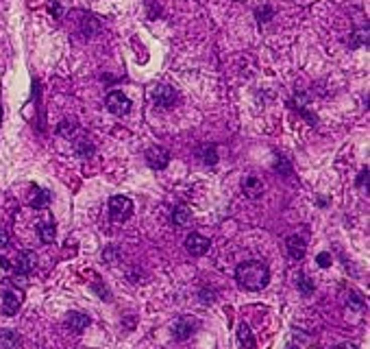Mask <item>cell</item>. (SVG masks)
<instances>
[{"label": "cell", "mask_w": 370, "mask_h": 349, "mask_svg": "<svg viewBox=\"0 0 370 349\" xmlns=\"http://www.w3.org/2000/svg\"><path fill=\"white\" fill-rule=\"evenodd\" d=\"M235 280L237 284L246 291H263L270 282V268L266 262L261 260H248L242 262L235 268Z\"/></svg>", "instance_id": "obj_1"}, {"label": "cell", "mask_w": 370, "mask_h": 349, "mask_svg": "<svg viewBox=\"0 0 370 349\" xmlns=\"http://www.w3.org/2000/svg\"><path fill=\"white\" fill-rule=\"evenodd\" d=\"M109 214L114 221H127L131 214H133V201L129 196H111L109 199Z\"/></svg>", "instance_id": "obj_2"}, {"label": "cell", "mask_w": 370, "mask_h": 349, "mask_svg": "<svg viewBox=\"0 0 370 349\" xmlns=\"http://www.w3.org/2000/svg\"><path fill=\"white\" fill-rule=\"evenodd\" d=\"M105 107H107L114 116H124L131 111V101L127 96L122 94V92H109L107 94V101H105Z\"/></svg>", "instance_id": "obj_3"}, {"label": "cell", "mask_w": 370, "mask_h": 349, "mask_svg": "<svg viewBox=\"0 0 370 349\" xmlns=\"http://www.w3.org/2000/svg\"><path fill=\"white\" fill-rule=\"evenodd\" d=\"M22 291H16V288H9V291H5L3 295V314L5 317H13V314H18V310L22 308Z\"/></svg>", "instance_id": "obj_4"}, {"label": "cell", "mask_w": 370, "mask_h": 349, "mask_svg": "<svg viewBox=\"0 0 370 349\" xmlns=\"http://www.w3.org/2000/svg\"><path fill=\"white\" fill-rule=\"evenodd\" d=\"M150 98H153V103L159 105V107H174L176 92L172 88H168V85H155V88L150 90Z\"/></svg>", "instance_id": "obj_5"}, {"label": "cell", "mask_w": 370, "mask_h": 349, "mask_svg": "<svg viewBox=\"0 0 370 349\" xmlns=\"http://www.w3.org/2000/svg\"><path fill=\"white\" fill-rule=\"evenodd\" d=\"M146 162L150 168L155 170H163L170 164V153L163 147H150L146 151Z\"/></svg>", "instance_id": "obj_6"}, {"label": "cell", "mask_w": 370, "mask_h": 349, "mask_svg": "<svg viewBox=\"0 0 370 349\" xmlns=\"http://www.w3.org/2000/svg\"><path fill=\"white\" fill-rule=\"evenodd\" d=\"M209 247H211V242L205 238V236H201V234H190L188 238H185V249H188V253H192V255H205L209 251Z\"/></svg>", "instance_id": "obj_7"}, {"label": "cell", "mask_w": 370, "mask_h": 349, "mask_svg": "<svg viewBox=\"0 0 370 349\" xmlns=\"http://www.w3.org/2000/svg\"><path fill=\"white\" fill-rule=\"evenodd\" d=\"M35 262H37V258L33 251H20L16 258V264H13V271L18 275H29L33 268H35Z\"/></svg>", "instance_id": "obj_8"}, {"label": "cell", "mask_w": 370, "mask_h": 349, "mask_svg": "<svg viewBox=\"0 0 370 349\" xmlns=\"http://www.w3.org/2000/svg\"><path fill=\"white\" fill-rule=\"evenodd\" d=\"M286 247H288V253L292 260H303L305 258V251H307V245L301 236H290L286 240Z\"/></svg>", "instance_id": "obj_9"}, {"label": "cell", "mask_w": 370, "mask_h": 349, "mask_svg": "<svg viewBox=\"0 0 370 349\" xmlns=\"http://www.w3.org/2000/svg\"><path fill=\"white\" fill-rule=\"evenodd\" d=\"M194 327H196V321L183 317V319H179V321L174 323L172 334H174L176 340H188V338L192 336V332H194Z\"/></svg>", "instance_id": "obj_10"}, {"label": "cell", "mask_w": 370, "mask_h": 349, "mask_svg": "<svg viewBox=\"0 0 370 349\" xmlns=\"http://www.w3.org/2000/svg\"><path fill=\"white\" fill-rule=\"evenodd\" d=\"M72 149H74V153L78 155V157H83V160H87V157H91L94 155V144L89 142V137L87 135H78V137H74V142H72Z\"/></svg>", "instance_id": "obj_11"}, {"label": "cell", "mask_w": 370, "mask_h": 349, "mask_svg": "<svg viewBox=\"0 0 370 349\" xmlns=\"http://www.w3.org/2000/svg\"><path fill=\"white\" fill-rule=\"evenodd\" d=\"M242 190L248 199H259L263 194V183H261V179H257V177H246V179L242 181Z\"/></svg>", "instance_id": "obj_12"}, {"label": "cell", "mask_w": 370, "mask_h": 349, "mask_svg": "<svg viewBox=\"0 0 370 349\" xmlns=\"http://www.w3.org/2000/svg\"><path fill=\"white\" fill-rule=\"evenodd\" d=\"M65 325H68L72 332L81 334L85 327L89 325V317H87V314H83V312H72L68 317V321H65Z\"/></svg>", "instance_id": "obj_13"}, {"label": "cell", "mask_w": 370, "mask_h": 349, "mask_svg": "<svg viewBox=\"0 0 370 349\" xmlns=\"http://www.w3.org/2000/svg\"><path fill=\"white\" fill-rule=\"evenodd\" d=\"M237 343H240L242 349H255V338H253V332H250V327L246 323H240L237 327Z\"/></svg>", "instance_id": "obj_14"}, {"label": "cell", "mask_w": 370, "mask_h": 349, "mask_svg": "<svg viewBox=\"0 0 370 349\" xmlns=\"http://www.w3.org/2000/svg\"><path fill=\"white\" fill-rule=\"evenodd\" d=\"M22 338L18 336V332L13 330H0V349H16Z\"/></svg>", "instance_id": "obj_15"}, {"label": "cell", "mask_w": 370, "mask_h": 349, "mask_svg": "<svg viewBox=\"0 0 370 349\" xmlns=\"http://www.w3.org/2000/svg\"><path fill=\"white\" fill-rule=\"evenodd\" d=\"M37 234H39V240H42L44 245H50V242L55 240V236H57L55 223H52V221H48V223H39V225H37Z\"/></svg>", "instance_id": "obj_16"}, {"label": "cell", "mask_w": 370, "mask_h": 349, "mask_svg": "<svg viewBox=\"0 0 370 349\" xmlns=\"http://www.w3.org/2000/svg\"><path fill=\"white\" fill-rule=\"evenodd\" d=\"M198 157L203 160V164H207V166H214L218 162V151L214 144H205V147L198 149Z\"/></svg>", "instance_id": "obj_17"}, {"label": "cell", "mask_w": 370, "mask_h": 349, "mask_svg": "<svg viewBox=\"0 0 370 349\" xmlns=\"http://www.w3.org/2000/svg\"><path fill=\"white\" fill-rule=\"evenodd\" d=\"M48 203H50V192H48V190L35 188V196L31 199V207L33 210H44Z\"/></svg>", "instance_id": "obj_18"}, {"label": "cell", "mask_w": 370, "mask_h": 349, "mask_svg": "<svg viewBox=\"0 0 370 349\" xmlns=\"http://www.w3.org/2000/svg\"><path fill=\"white\" fill-rule=\"evenodd\" d=\"M76 131H78V124H76V120H72V118H65V120H61L57 127V133L61 137H72Z\"/></svg>", "instance_id": "obj_19"}, {"label": "cell", "mask_w": 370, "mask_h": 349, "mask_svg": "<svg viewBox=\"0 0 370 349\" xmlns=\"http://www.w3.org/2000/svg\"><path fill=\"white\" fill-rule=\"evenodd\" d=\"M172 223H174L176 227L190 225V223H192V212H190L188 207H176L174 214H172Z\"/></svg>", "instance_id": "obj_20"}, {"label": "cell", "mask_w": 370, "mask_h": 349, "mask_svg": "<svg viewBox=\"0 0 370 349\" xmlns=\"http://www.w3.org/2000/svg\"><path fill=\"white\" fill-rule=\"evenodd\" d=\"M296 286H299L301 295H312V293H314V288H316L314 280H309L305 273H299V280H296Z\"/></svg>", "instance_id": "obj_21"}, {"label": "cell", "mask_w": 370, "mask_h": 349, "mask_svg": "<svg viewBox=\"0 0 370 349\" xmlns=\"http://www.w3.org/2000/svg\"><path fill=\"white\" fill-rule=\"evenodd\" d=\"M81 29H83V33L85 35H94V33H98V29H101V24H98V20L94 18V16H85L83 18V22H81Z\"/></svg>", "instance_id": "obj_22"}, {"label": "cell", "mask_w": 370, "mask_h": 349, "mask_svg": "<svg viewBox=\"0 0 370 349\" xmlns=\"http://www.w3.org/2000/svg\"><path fill=\"white\" fill-rule=\"evenodd\" d=\"M274 170L279 175H283V177H290V175H292V164L288 162V157L279 155V157H276V162H274Z\"/></svg>", "instance_id": "obj_23"}, {"label": "cell", "mask_w": 370, "mask_h": 349, "mask_svg": "<svg viewBox=\"0 0 370 349\" xmlns=\"http://www.w3.org/2000/svg\"><path fill=\"white\" fill-rule=\"evenodd\" d=\"M103 260L107 262V264H116V262L120 260V249H118L116 245L105 247V251H103Z\"/></svg>", "instance_id": "obj_24"}, {"label": "cell", "mask_w": 370, "mask_h": 349, "mask_svg": "<svg viewBox=\"0 0 370 349\" xmlns=\"http://www.w3.org/2000/svg\"><path fill=\"white\" fill-rule=\"evenodd\" d=\"M357 46H368V24H366V29H361L353 35L351 48H357Z\"/></svg>", "instance_id": "obj_25"}, {"label": "cell", "mask_w": 370, "mask_h": 349, "mask_svg": "<svg viewBox=\"0 0 370 349\" xmlns=\"http://www.w3.org/2000/svg\"><path fill=\"white\" fill-rule=\"evenodd\" d=\"M255 16H257V20H259L261 24H266V22H270V18L274 16V11L270 9L268 5H263V7H259V9L255 11Z\"/></svg>", "instance_id": "obj_26"}, {"label": "cell", "mask_w": 370, "mask_h": 349, "mask_svg": "<svg viewBox=\"0 0 370 349\" xmlns=\"http://www.w3.org/2000/svg\"><path fill=\"white\" fill-rule=\"evenodd\" d=\"M348 306L355 308V310H361V308L366 306V301L361 299V295H359V293H355V291H353L351 295H348Z\"/></svg>", "instance_id": "obj_27"}, {"label": "cell", "mask_w": 370, "mask_h": 349, "mask_svg": "<svg viewBox=\"0 0 370 349\" xmlns=\"http://www.w3.org/2000/svg\"><path fill=\"white\" fill-rule=\"evenodd\" d=\"M316 262H318V266H320V268H329V266H331V253H327V251L318 253V258H316Z\"/></svg>", "instance_id": "obj_28"}, {"label": "cell", "mask_w": 370, "mask_h": 349, "mask_svg": "<svg viewBox=\"0 0 370 349\" xmlns=\"http://www.w3.org/2000/svg\"><path fill=\"white\" fill-rule=\"evenodd\" d=\"M201 301H203V304H214V301H216V293L214 291H207V288H203V291H201Z\"/></svg>", "instance_id": "obj_29"}, {"label": "cell", "mask_w": 370, "mask_h": 349, "mask_svg": "<svg viewBox=\"0 0 370 349\" xmlns=\"http://www.w3.org/2000/svg\"><path fill=\"white\" fill-rule=\"evenodd\" d=\"M91 288H94V291H96L98 295H101V299H105V301H109V299H111V295H109V291H107V288H103L101 284H98V282H96V284H94V286H91Z\"/></svg>", "instance_id": "obj_30"}, {"label": "cell", "mask_w": 370, "mask_h": 349, "mask_svg": "<svg viewBox=\"0 0 370 349\" xmlns=\"http://www.w3.org/2000/svg\"><path fill=\"white\" fill-rule=\"evenodd\" d=\"M357 186H359V188L368 186V166L361 168V173H359V177H357Z\"/></svg>", "instance_id": "obj_31"}, {"label": "cell", "mask_w": 370, "mask_h": 349, "mask_svg": "<svg viewBox=\"0 0 370 349\" xmlns=\"http://www.w3.org/2000/svg\"><path fill=\"white\" fill-rule=\"evenodd\" d=\"M9 247V232L5 227H0V249Z\"/></svg>", "instance_id": "obj_32"}, {"label": "cell", "mask_w": 370, "mask_h": 349, "mask_svg": "<svg viewBox=\"0 0 370 349\" xmlns=\"http://www.w3.org/2000/svg\"><path fill=\"white\" fill-rule=\"evenodd\" d=\"M335 349H357V345H353V343H342V345H338Z\"/></svg>", "instance_id": "obj_33"}, {"label": "cell", "mask_w": 370, "mask_h": 349, "mask_svg": "<svg viewBox=\"0 0 370 349\" xmlns=\"http://www.w3.org/2000/svg\"><path fill=\"white\" fill-rule=\"evenodd\" d=\"M0 266H3V268H11L9 260H7V258H3V255H0Z\"/></svg>", "instance_id": "obj_34"}, {"label": "cell", "mask_w": 370, "mask_h": 349, "mask_svg": "<svg viewBox=\"0 0 370 349\" xmlns=\"http://www.w3.org/2000/svg\"><path fill=\"white\" fill-rule=\"evenodd\" d=\"M288 349H299V347H294V345H290V347H288Z\"/></svg>", "instance_id": "obj_35"}, {"label": "cell", "mask_w": 370, "mask_h": 349, "mask_svg": "<svg viewBox=\"0 0 370 349\" xmlns=\"http://www.w3.org/2000/svg\"><path fill=\"white\" fill-rule=\"evenodd\" d=\"M237 3H242V0H237Z\"/></svg>", "instance_id": "obj_36"}]
</instances>
